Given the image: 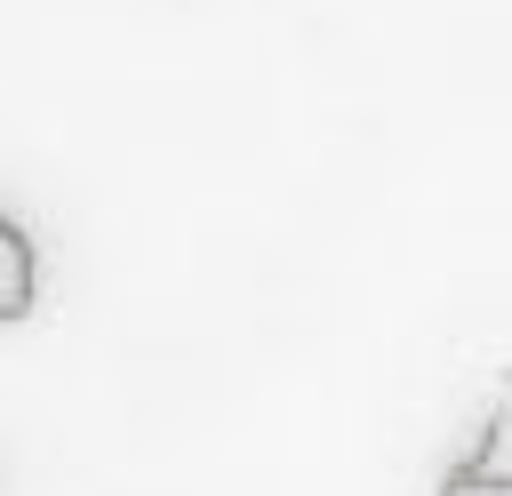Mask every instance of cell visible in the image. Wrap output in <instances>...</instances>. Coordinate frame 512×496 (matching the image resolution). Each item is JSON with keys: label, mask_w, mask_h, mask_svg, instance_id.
Returning <instances> with one entry per match:
<instances>
[{"label": "cell", "mask_w": 512, "mask_h": 496, "mask_svg": "<svg viewBox=\"0 0 512 496\" xmlns=\"http://www.w3.org/2000/svg\"><path fill=\"white\" fill-rule=\"evenodd\" d=\"M32 288H40V264H32V240L16 216H0V328L32 312Z\"/></svg>", "instance_id": "cell-1"}, {"label": "cell", "mask_w": 512, "mask_h": 496, "mask_svg": "<svg viewBox=\"0 0 512 496\" xmlns=\"http://www.w3.org/2000/svg\"><path fill=\"white\" fill-rule=\"evenodd\" d=\"M440 496H512V472H488V448H472V456L440 480Z\"/></svg>", "instance_id": "cell-2"}]
</instances>
